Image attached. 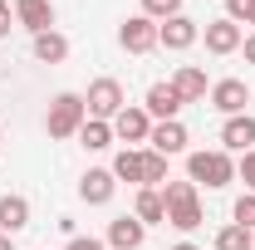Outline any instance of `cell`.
<instances>
[{"label": "cell", "instance_id": "1", "mask_svg": "<svg viewBox=\"0 0 255 250\" xmlns=\"http://www.w3.org/2000/svg\"><path fill=\"white\" fill-rule=\"evenodd\" d=\"M187 182L196 191L206 187V191H221V187H231L236 182V157L231 152H221V147H201V152H187Z\"/></svg>", "mask_w": 255, "mask_h": 250}, {"label": "cell", "instance_id": "2", "mask_svg": "<svg viewBox=\"0 0 255 250\" xmlns=\"http://www.w3.org/2000/svg\"><path fill=\"white\" fill-rule=\"evenodd\" d=\"M162 206H167V226H177V231H196L206 211H201V191L191 187V182H167L162 187Z\"/></svg>", "mask_w": 255, "mask_h": 250}, {"label": "cell", "instance_id": "3", "mask_svg": "<svg viewBox=\"0 0 255 250\" xmlns=\"http://www.w3.org/2000/svg\"><path fill=\"white\" fill-rule=\"evenodd\" d=\"M89 123V108H84V94H54L49 113H44V132L64 142V137H79V127Z\"/></svg>", "mask_w": 255, "mask_h": 250}, {"label": "cell", "instance_id": "4", "mask_svg": "<svg viewBox=\"0 0 255 250\" xmlns=\"http://www.w3.org/2000/svg\"><path fill=\"white\" fill-rule=\"evenodd\" d=\"M84 108H89V118H98V123H113V118L128 108L123 84H118V79H94L89 94H84Z\"/></svg>", "mask_w": 255, "mask_h": 250}, {"label": "cell", "instance_id": "5", "mask_svg": "<svg viewBox=\"0 0 255 250\" xmlns=\"http://www.w3.org/2000/svg\"><path fill=\"white\" fill-rule=\"evenodd\" d=\"M118 44H123L128 54H152L157 49V20H147L142 10L128 15L123 25H118Z\"/></svg>", "mask_w": 255, "mask_h": 250}, {"label": "cell", "instance_id": "6", "mask_svg": "<svg viewBox=\"0 0 255 250\" xmlns=\"http://www.w3.org/2000/svg\"><path fill=\"white\" fill-rule=\"evenodd\" d=\"M201 39V25L191 20V15H172V20H162L157 25V49H172V54H182Z\"/></svg>", "mask_w": 255, "mask_h": 250}, {"label": "cell", "instance_id": "7", "mask_svg": "<svg viewBox=\"0 0 255 250\" xmlns=\"http://www.w3.org/2000/svg\"><path fill=\"white\" fill-rule=\"evenodd\" d=\"M113 137H118V142H132V147H147V137H152L147 108H132V103H128L123 113L113 118Z\"/></svg>", "mask_w": 255, "mask_h": 250}, {"label": "cell", "instance_id": "8", "mask_svg": "<svg viewBox=\"0 0 255 250\" xmlns=\"http://www.w3.org/2000/svg\"><path fill=\"white\" fill-rule=\"evenodd\" d=\"M113 191H118L113 167H89V172L79 177V201H89V206H108V201H113Z\"/></svg>", "mask_w": 255, "mask_h": 250}, {"label": "cell", "instance_id": "9", "mask_svg": "<svg viewBox=\"0 0 255 250\" xmlns=\"http://www.w3.org/2000/svg\"><path fill=\"white\" fill-rule=\"evenodd\" d=\"M211 108L221 113V118H236V113H246V103H251V89H246V79H221V84H211Z\"/></svg>", "mask_w": 255, "mask_h": 250}, {"label": "cell", "instance_id": "10", "mask_svg": "<svg viewBox=\"0 0 255 250\" xmlns=\"http://www.w3.org/2000/svg\"><path fill=\"white\" fill-rule=\"evenodd\" d=\"M201 39H206V54H236L241 49V39H246V30L236 25V20H211L206 30H201Z\"/></svg>", "mask_w": 255, "mask_h": 250}, {"label": "cell", "instance_id": "11", "mask_svg": "<svg viewBox=\"0 0 255 250\" xmlns=\"http://www.w3.org/2000/svg\"><path fill=\"white\" fill-rule=\"evenodd\" d=\"M142 241H147V226H142L137 216L108 221V236H103V246H108V250H142Z\"/></svg>", "mask_w": 255, "mask_h": 250}, {"label": "cell", "instance_id": "12", "mask_svg": "<svg viewBox=\"0 0 255 250\" xmlns=\"http://www.w3.org/2000/svg\"><path fill=\"white\" fill-rule=\"evenodd\" d=\"M15 25L30 34L54 30V0H15Z\"/></svg>", "mask_w": 255, "mask_h": 250}, {"label": "cell", "instance_id": "13", "mask_svg": "<svg viewBox=\"0 0 255 250\" xmlns=\"http://www.w3.org/2000/svg\"><path fill=\"white\" fill-rule=\"evenodd\" d=\"M142 108H147V118H152V123H172L187 103L177 98V89H172V84H152V89H147V98H142Z\"/></svg>", "mask_w": 255, "mask_h": 250}, {"label": "cell", "instance_id": "14", "mask_svg": "<svg viewBox=\"0 0 255 250\" xmlns=\"http://www.w3.org/2000/svg\"><path fill=\"white\" fill-rule=\"evenodd\" d=\"M187 127H182V118H172V123H152V137H147V147L162 157H182L187 152Z\"/></svg>", "mask_w": 255, "mask_h": 250}, {"label": "cell", "instance_id": "15", "mask_svg": "<svg viewBox=\"0 0 255 250\" xmlns=\"http://www.w3.org/2000/svg\"><path fill=\"white\" fill-rule=\"evenodd\" d=\"M255 147V118L251 113H236L221 123V152H251Z\"/></svg>", "mask_w": 255, "mask_h": 250}, {"label": "cell", "instance_id": "16", "mask_svg": "<svg viewBox=\"0 0 255 250\" xmlns=\"http://www.w3.org/2000/svg\"><path fill=\"white\" fill-rule=\"evenodd\" d=\"M167 84L177 89V98H182V103H201V98L211 94V84H206V69H196V64H182V69H177Z\"/></svg>", "mask_w": 255, "mask_h": 250}, {"label": "cell", "instance_id": "17", "mask_svg": "<svg viewBox=\"0 0 255 250\" xmlns=\"http://www.w3.org/2000/svg\"><path fill=\"white\" fill-rule=\"evenodd\" d=\"M25 226H30V201H25L20 191H5V196H0V231H5V236H20Z\"/></svg>", "mask_w": 255, "mask_h": 250}, {"label": "cell", "instance_id": "18", "mask_svg": "<svg viewBox=\"0 0 255 250\" xmlns=\"http://www.w3.org/2000/svg\"><path fill=\"white\" fill-rule=\"evenodd\" d=\"M132 216L142 221V226H167V206H162V191H157V187H137Z\"/></svg>", "mask_w": 255, "mask_h": 250}, {"label": "cell", "instance_id": "19", "mask_svg": "<svg viewBox=\"0 0 255 250\" xmlns=\"http://www.w3.org/2000/svg\"><path fill=\"white\" fill-rule=\"evenodd\" d=\"M34 59H39V64H64V59H69V39H64L59 30L34 34Z\"/></svg>", "mask_w": 255, "mask_h": 250}, {"label": "cell", "instance_id": "20", "mask_svg": "<svg viewBox=\"0 0 255 250\" xmlns=\"http://www.w3.org/2000/svg\"><path fill=\"white\" fill-rule=\"evenodd\" d=\"M113 177H118V182H137V187H142V147H123V152L113 157Z\"/></svg>", "mask_w": 255, "mask_h": 250}, {"label": "cell", "instance_id": "21", "mask_svg": "<svg viewBox=\"0 0 255 250\" xmlns=\"http://www.w3.org/2000/svg\"><path fill=\"white\" fill-rule=\"evenodd\" d=\"M79 142H84L89 152H103V147H113L118 137H113V123H98V118H89V123L79 127Z\"/></svg>", "mask_w": 255, "mask_h": 250}, {"label": "cell", "instance_id": "22", "mask_svg": "<svg viewBox=\"0 0 255 250\" xmlns=\"http://www.w3.org/2000/svg\"><path fill=\"white\" fill-rule=\"evenodd\" d=\"M172 177H167V157L162 152H152V147H142V187H167Z\"/></svg>", "mask_w": 255, "mask_h": 250}, {"label": "cell", "instance_id": "23", "mask_svg": "<svg viewBox=\"0 0 255 250\" xmlns=\"http://www.w3.org/2000/svg\"><path fill=\"white\" fill-rule=\"evenodd\" d=\"M211 246H216V250H255V236L246 231V226H236V221H231V226L216 231V241H211Z\"/></svg>", "mask_w": 255, "mask_h": 250}, {"label": "cell", "instance_id": "24", "mask_svg": "<svg viewBox=\"0 0 255 250\" xmlns=\"http://www.w3.org/2000/svg\"><path fill=\"white\" fill-rule=\"evenodd\" d=\"M231 216H236V226H246V231L255 236V191H246V196H236Z\"/></svg>", "mask_w": 255, "mask_h": 250}, {"label": "cell", "instance_id": "25", "mask_svg": "<svg viewBox=\"0 0 255 250\" xmlns=\"http://www.w3.org/2000/svg\"><path fill=\"white\" fill-rule=\"evenodd\" d=\"M142 15L147 20H172V15H182V0H142Z\"/></svg>", "mask_w": 255, "mask_h": 250}, {"label": "cell", "instance_id": "26", "mask_svg": "<svg viewBox=\"0 0 255 250\" xmlns=\"http://www.w3.org/2000/svg\"><path fill=\"white\" fill-rule=\"evenodd\" d=\"M236 182H246V191H255V147L241 152V162H236Z\"/></svg>", "mask_w": 255, "mask_h": 250}, {"label": "cell", "instance_id": "27", "mask_svg": "<svg viewBox=\"0 0 255 250\" xmlns=\"http://www.w3.org/2000/svg\"><path fill=\"white\" fill-rule=\"evenodd\" d=\"M251 10H255V0H226V20H236V25L241 20L251 25Z\"/></svg>", "mask_w": 255, "mask_h": 250}, {"label": "cell", "instance_id": "28", "mask_svg": "<svg viewBox=\"0 0 255 250\" xmlns=\"http://www.w3.org/2000/svg\"><path fill=\"white\" fill-rule=\"evenodd\" d=\"M64 250H108V246H103L98 236H69V246H64Z\"/></svg>", "mask_w": 255, "mask_h": 250}, {"label": "cell", "instance_id": "29", "mask_svg": "<svg viewBox=\"0 0 255 250\" xmlns=\"http://www.w3.org/2000/svg\"><path fill=\"white\" fill-rule=\"evenodd\" d=\"M10 30H15V5L0 0V39H10Z\"/></svg>", "mask_w": 255, "mask_h": 250}, {"label": "cell", "instance_id": "30", "mask_svg": "<svg viewBox=\"0 0 255 250\" xmlns=\"http://www.w3.org/2000/svg\"><path fill=\"white\" fill-rule=\"evenodd\" d=\"M241 54H246V64H255V34H246V39H241Z\"/></svg>", "mask_w": 255, "mask_h": 250}, {"label": "cell", "instance_id": "31", "mask_svg": "<svg viewBox=\"0 0 255 250\" xmlns=\"http://www.w3.org/2000/svg\"><path fill=\"white\" fill-rule=\"evenodd\" d=\"M0 250H15V236H5V231H0Z\"/></svg>", "mask_w": 255, "mask_h": 250}, {"label": "cell", "instance_id": "32", "mask_svg": "<svg viewBox=\"0 0 255 250\" xmlns=\"http://www.w3.org/2000/svg\"><path fill=\"white\" fill-rule=\"evenodd\" d=\"M172 250H201V246H191V241H182V246H172Z\"/></svg>", "mask_w": 255, "mask_h": 250}, {"label": "cell", "instance_id": "33", "mask_svg": "<svg viewBox=\"0 0 255 250\" xmlns=\"http://www.w3.org/2000/svg\"><path fill=\"white\" fill-rule=\"evenodd\" d=\"M251 25H255V10H251Z\"/></svg>", "mask_w": 255, "mask_h": 250}]
</instances>
